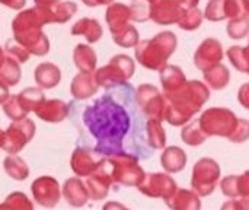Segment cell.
I'll return each mask as SVG.
<instances>
[{"mask_svg":"<svg viewBox=\"0 0 249 210\" xmlns=\"http://www.w3.org/2000/svg\"><path fill=\"white\" fill-rule=\"evenodd\" d=\"M69 117L77 143L98 156L149 158L147 121L136 89L127 82L108 85L101 94L73 101Z\"/></svg>","mask_w":249,"mask_h":210,"instance_id":"6da1fadb","label":"cell"}]
</instances>
